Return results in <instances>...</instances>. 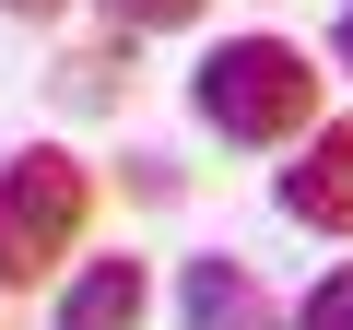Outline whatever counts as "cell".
Wrapping results in <instances>:
<instances>
[{"mask_svg": "<svg viewBox=\"0 0 353 330\" xmlns=\"http://www.w3.org/2000/svg\"><path fill=\"white\" fill-rule=\"evenodd\" d=\"M176 318H189V330H294V307H271V283H259L236 248L176 260Z\"/></svg>", "mask_w": 353, "mask_h": 330, "instance_id": "obj_4", "label": "cell"}, {"mask_svg": "<svg viewBox=\"0 0 353 330\" xmlns=\"http://www.w3.org/2000/svg\"><path fill=\"white\" fill-rule=\"evenodd\" d=\"M0 12H24V24H48V12H71V0H0Z\"/></svg>", "mask_w": 353, "mask_h": 330, "instance_id": "obj_8", "label": "cell"}, {"mask_svg": "<svg viewBox=\"0 0 353 330\" xmlns=\"http://www.w3.org/2000/svg\"><path fill=\"white\" fill-rule=\"evenodd\" d=\"M294 330H353V260H330V271L294 295Z\"/></svg>", "mask_w": 353, "mask_h": 330, "instance_id": "obj_6", "label": "cell"}, {"mask_svg": "<svg viewBox=\"0 0 353 330\" xmlns=\"http://www.w3.org/2000/svg\"><path fill=\"white\" fill-rule=\"evenodd\" d=\"M141 318H153V271H141L130 248L71 260V271H59V295H48V330H141Z\"/></svg>", "mask_w": 353, "mask_h": 330, "instance_id": "obj_5", "label": "cell"}, {"mask_svg": "<svg viewBox=\"0 0 353 330\" xmlns=\"http://www.w3.org/2000/svg\"><path fill=\"white\" fill-rule=\"evenodd\" d=\"M271 201H283V224L353 248V118H318V130L294 142V165L271 177Z\"/></svg>", "mask_w": 353, "mask_h": 330, "instance_id": "obj_3", "label": "cell"}, {"mask_svg": "<svg viewBox=\"0 0 353 330\" xmlns=\"http://www.w3.org/2000/svg\"><path fill=\"white\" fill-rule=\"evenodd\" d=\"M318 106H330V83L294 36H224L189 59V118L236 153H294L318 130Z\"/></svg>", "mask_w": 353, "mask_h": 330, "instance_id": "obj_1", "label": "cell"}, {"mask_svg": "<svg viewBox=\"0 0 353 330\" xmlns=\"http://www.w3.org/2000/svg\"><path fill=\"white\" fill-rule=\"evenodd\" d=\"M330 59H341V71H353V12H341V24H330Z\"/></svg>", "mask_w": 353, "mask_h": 330, "instance_id": "obj_9", "label": "cell"}, {"mask_svg": "<svg viewBox=\"0 0 353 330\" xmlns=\"http://www.w3.org/2000/svg\"><path fill=\"white\" fill-rule=\"evenodd\" d=\"M94 12H106L118 36H176V24H201L212 0H94Z\"/></svg>", "mask_w": 353, "mask_h": 330, "instance_id": "obj_7", "label": "cell"}, {"mask_svg": "<svg viewBox=\"0 0 353 330\" xmlns=\"http://www.w3.org/2000/svg\"><path fill=\"white\" fill-rule=\"evenodd\" d=\"M83 224H94V165L71 142L0 153V295H48V271L83 260Z\"/></svg>", "mask_w": 353, "mask_h": 330, "instance_id": "obj_2", "label": "cell"}]
</instances>
